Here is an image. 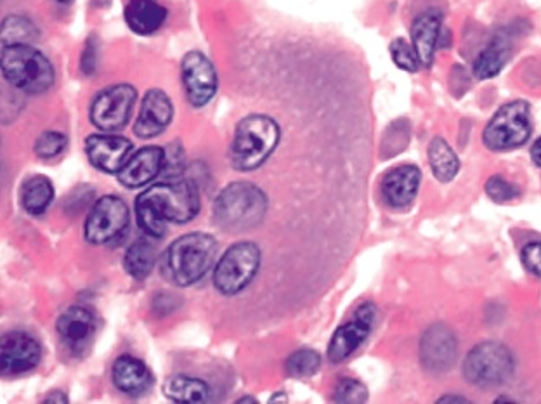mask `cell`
Here are the masks:
<instances>
[{
    "label": "cell",
    "instance_id": "cell-16",
    "mask_svg": "<svg viewBox=\"0 0 541 404\" xmlns=\"http://www.w3.org/2000/svg\"><path fill=\"white\" fill-rule=\"evenodd\" d=\"M59 339L73 354L84 352L91 346L92 337L96 333V316L91 309L84 306H72L59 316Z\"/></svg>",
    "mask_w": 541,
    "mask_h": 404
},
{
    "label": "cell",
    "instance_id": "cell-4",
    "mask_svg": "<svg viewBox=\"0 0 541 404\" xmlns=\"http://www.w3.org/2000/svg\"><path fill=\"white\" fill-rule=\"evenodd\" d=\"M280 143V125L266 115H248L236 125L229 150L231 167L240 172L259 169Z\"/></svg>",
    "mask_w": 541,
    "mask_h": 404
},
{
    "label": "cell",
    "instance_id": "cell-12",
    "mask_svg": "<svg viewBox=\"0 0 541 404\" xmlns=\"http://www.w3.org/2000/svg\"><path fill=\"white\" fill-rule=\"evenodd\" d=\"M186 98L195 108L207 105L217 91V73L205 54L191 51L183 59Z\"/></svg>",
    "mask_w": 541,
    "mask_h": 404
},
{
    "label": "cell",
    "instance_id": "cell-38",
    "mask_svg": "<svg viewBox=\"0 0 541 404\" xmlns=\"http://www.w3.org/2000/svg\"><path fill=\"white\" fill-rule=\"evenodd\" d=\"M437 403H469V399L457 398V396H444V398L437 399Z\"/></svg>",
    "mask_w": 541,
    "mask_h": 404
},
{
    "label": "cell",
    "instance_id": "cell-27",
    "mask_svg": "<svg viewBox=\"0 0 541 404\" xmlns=\"http://www.w3.org/2000/svg\"><path fill=\"white\" fill-rule=\"evenodd\" d=\"M155 262H157V250L153 247V243L137 240L136 243H132L125 254V271L134 280L143 281L150 276L151 271L155 268Z\"/></svg>",
    "mask_w": 541,
    "mask_h": 404
},
{
    "label": "cell",
    "instance_id": "cell-24",
    "mask_svg": "<svg viewBox=\"0 0 541 404\" xmlns=\"http://www.w3.org/2000/svg\"><path fill=\"white\" fill-rule=\"evenodd\" d=\"M163 394L174 403H205L209 399L210 389L200 378L176 375L165 380Z\"/></svg>",
    "mask_w": 541,
    "mask_h": 404
},
{
    "label": "cell",
    "instance_id": "cell-8",
    "mask_svg": "<svg viewBox=\"0 0 541 404\" xmlns=\"http://www.w3.org/2000/svg\"><path fill=\"white\" fill-rule=\"evenodd\" d=\"M531 117L526 101H512L496 111L484 129L483 141L489 150L510 151L526 144L531 137Z\"/></svg>",
    "mask_w": 541,
    "mask_h": 404
},
{
    "label": "cell",
    "instance_id": "cell-7",
    "mask_svg": "<svg viewBox=\"0 0 541 404\" xmlns=\"http://www.w3.org/2000/svg\"><path fill=\"white\" fill-rule=\"evenodd\" d=\"M261 266V250L252 242L235 243L217 262L214 287L226 297L240 294L250 285Z\"/></svg>",
    "mask_w": 541,
    "mask_h": 404
},
{
    "label": "cell",
    "instance_id": "cell-28",
    "mask_svg": "<svg viewBox=\"0 0 541 404\" xmlns=\"http://www.w3.org/2000/svg\"><path fill=\"white\" fill-rule=\"evenodd\" d=\"M321 358L318 352L313 349H300L288 356L285 361V370L288 375L294 378L313 377L314 373L320 370Z\"/></svg>",
    "mask_w": 541,
    "mask_h": 404
},
{
    "label": "cell",
    "instance_id": "cell-13",
    "mask_svg": "<svg viewBox=\"0 0 541 404\" xmlns=\"http://www.w3.org/2000/svg\"><path fill=\"white\" fill-rule=\"evenodd\" d=\"M458 356L455 333L446 325H432L420 342V359L425 370L432 373L448 372Z\"/></svg>",
    "mask_w": 541,
    "mask_h": 404
},
{
    "label": "cell",
    "instance_id": "cell-23",
    "mask_svg": "<svg viewBox=\"0 0 541 404\" xmlns=\"http://www.w3.org/2000/svg\"><path fill=\"white\" fill-rule=\"evenodd\" d=\"M510 54H512V44H510L509 37L498 33L477 58L476 65H474L477 79L486 80L496 77L509 63Z\"/></svg>",
    "mask_w": 541,
    "mask_h": 404
},
{
    "label": "cell",
    "instance_id": "cell-21",
    "mask_svg": "<svg viewBox=\"0 0 541 404\" xmlns=\"http://www.w3.org/2000/svg\"><path fill=\"white\" fill-rule=\"evenodd\" d=\"M111 378L118 391L124 392L127 396H141L144 392L150 391L153 384L150 370L143 361L132 356H120L115 361Z\"/></svg>",
    "mask_w": 541,
    "mask_h": 404
},
{
    "label": "cell",
    "instance_id": "cell-37",
    "mask_svg": "<svg viewBox=\"0 0 541 404\" xmlns=\"http://www.w3.org/2000/svg\"><path fill=\"white\" fill-rule=\"evenodd\" d=\"M46 403H59V404L68 403V398H66L65 392H61V391L51 392V394H49V396H47L46 398Z\"/></svg>",
    "mask_w": 541,
    "mask_h": 404
},
{
    "label": "cell",
    "instance_id": "cell-15",
    "mask_svg": "<svg viewBox=\"0 0 541 404\" xmlns=\"http://www.w3.org/2000/svg\"><path fill=\"white\" fill-rule=\"evenodd\" d=\"M85 153L96 169L106 174H118L131 158L132 143L122 136L94 134L85 141Z\"/></svg>",
    "mask_w": 541,
    "mask_h": 404
},
{
    "label": "cell",
    "instance_id": "cell-31",
    "mask_svg": "<svg viewBox=\"0 0 541 404\" xmlns=\"http://www.w3.org/2000/svg\"><path fill=\"white\" fill-rule=\"evenodd\" d=\"M392 61L405 72L415 73L420 68V59L413 44H408L405 39H396L391 44Z\"/></svg>",
    "mask_w": 541,
    "mask_h": 404
},
{
    "label": "cell",
    "instance_id": "cell-26",
    "mask_svg": "<svg viewBox=\"0 0 541 404\" xmlns=\"http://www.w3.org/2000/svg\"><path fill=\"white\" fill-rule=\"evenodd\" d=\"M429 163L437 181L450 183L457 177L460 170V160L457 153L451 150L450 144L443 137H434L429 144Z\"/></svg>",
    "mask_w": 541,
    "mask_h": 404
},
{
    "label": "cell",
    "instance_id": "cell-20",
    "mask_svg": "<svg viewBox=\"0 0 541 404\" xmlns=\"http://www.w3.org/2000/svg\"><path fill=\"white\" fill-rule=\"evenodd\" d=\"M441 27H443V14L436 9L425 11L413 21L411 40L420 59V65H424L425 68H429L434 63Z\"/></svg>",
    "mask_w": 541,
    "mask_h": 404
},
{
    "label": "cell",
    "instance_id": "cell-11",
    "mask_svg": "<svg viewBox=\"0 0 541 404\" xmlns=\"http://www.w3.org/2000/svg\"><path fill=\"white\" fill-rule=\"evenodd\" d=\"M375 314L377 307L373 306L372 302H365L356 309L354 320L340 326L339 330L333 333L332 342L328 347V359L333 365L346 361L352 352L358 351L359 346L372 332Z\"/></svg>",
    "mask_w": 541,
    "mask_h": 404
},
{
    "label": "cell",
    "instance_id": "cell-22",
    "mask_svg": "<svg viewBox=\"0 0 541 404\" xmlns=\"http://www.w3.org/2000/svg\"><path fill=\"white\" fill-rule=\"evenodd\" d=\"M167 20V9L157 0H131L125 9V21L137 35L157 32Z\"/></svg>",
    "mask_w": 541,
    "mask_h": 404
},
{
    "label": "cell",
    "instance_id": "cell-5",
    "mask_svg": "<svg viewBox=\"0 0 541 404\" xmlns=\"http://www.w3.org/2000/svg\"><path fill=\"white\" fill-rule=\"evenodd\" d=\"M2 75L9 84L28 94H42L54 84V70L49 59L27 44L4 46Z\"/></svg>",
    "mask_w": 541,
    "mask_h": 404
},
{
    "label": "cell",
    "instance_id": "cell-34",
    "mask_svg": "<svg viewBox=\"0 0 541 404\" xmlns=\"http://www.w3.org/2000/svg\"><path fill=\"white\" fill-rule=\"evenodd\" d=\"M521 259L529 273L541 278V242L528 243L522 248Z\"/></svg>",
    "mask_w": 541,
    "mask_h": 404
},
{
    "label": "cell",
    "instance_id": "cell-19",
    "mask_svg": "<svg viewBox=\"0 0 541 404\" xmlns=\"http://www.w3.org/2000/svg\"><path fill=\"white\" fill-rule=\"evenodd\" d=\"M422 174L415 165H399L389 170L382 181V195L392 209L408 207L420 188Z\"/></svg>",
    "mask_w": 541,
    "mask_h": 404
},
{
    "label": "cell",
    "instance_id": "cell-2",
    "mask_svg": "<svg viewBox=\"0 0 541 404\" xmlns=\"http://www.w3.org/2000/svg\"><path fill=\"white\" fill-rule=\"evenodd\" d=\"M217 242L207 233H190L177 238L163 255V274L177 287H190L202 280L214 266Z\"/></svg>",
    "mask_w": 541,
    "mask_h": 404
},
{
    "label": "cell",
    "instance_id": "cell-18",
    "mask_svg": "<svg viewBox=\"0 0 541 404\" xmlns=\"http://www.w3.org/2000/svg\"><path fill=\"white\" fill-rule=\"evenodd\" d=\"M165 150L148 146L129 158L124 169L118 172V183L125 188L136 189L151 183L165 167Z\"/></svg>",
    "mask_w": 541,
    "mask_h": 404
},
{
    "label": "cell",
    "instance_id": "cell-29",
    "mask_svg": "<svg viewBox=\"0 0 541 404\" xmlns=\"http://www.w3.org/2000/svg\"><path fill=\"white\" fill-rule=\"evenodd\" d=\"M35 37V27L25 18H7L2 25V40L4 46L13 44H27L28 40Z\"/></svg>",
    "mask_w": 541,
    "mask_h": 404
},
{
    "label": "cell",
    "instance_id": "cell-39",
    "mask_svg": "<svg viewBox=\"0 0 541 404\" xmlns=\"http://www.w3.org/2000/svg\"><path fill=\"white\" fill-rule=\"evenodd\" d=\"M238 403H257V399H254V398H242V399H238Z\"/></svg>",
    "mask_w": 541,
    "mask_h": 404
},
{
    "label": "cell",
    "instance_id": "cell-3",
    "mask_svg": "<svg viewBox=\"0 0 541 404\" xmlns=\"http://www.w3.org/2000/svg\"><path fill=\"white\" fill-rule=\"evenodd\" d=\"M268 196L255 184L238 181L222 189L214 202V222L222 231L242 233L257 228L268 212Z\"/></svg>",
    "mask_w": 541,
    "mask_h": 404
},
{
    "label": "cell",
    "instance_id": "cell-35",
    "mask_svg": "<svg viewBox=\"0 0 541 404\" xmlns=\"http://www.w3.org/2000/svg\"><path fill=\"white\" fill-rule=\"evenodd\" d=\"M94 66H96V47L94 44H89L82 58V70L89 75L94 72Z\"/></svg>",
    "mask_w": 541,
    "mask_h": 404
},
{
    "label": "cell",
    "instance_id": "cell-33",
    "mask_svg": "<svg viewBox=\"0 0 541 404\" xmlns=\"http://www.w3.org/2000/svg\"><path fill=\"white\" fill-rule=\"evenodd\" d=\"M486 193L496 203H505L521 195V189L517 188L515 184L509 183L505 177L493 176L489 177L488 183H486Z\"/></svg>",
    "mask_w": 541,
    "mask_h": 404
},
{
    "label": "cell",
    "instance_id": "cell-30",
    "mask_svg": "<svg viewBox=\"0 0 541 404\" xmlns=\"http://www.w3.org/2000/svg\"><path fill=\"white\" fill-rule=\"evenodd\" d=\"M335 403L359 404L368 401V389L365 384L354 378H342L335 391H333Z\"/></svg>",
    "mask_w": 541,
    "mask_h": 404
},
{
    "label": "cell",
    "instance_id": "cell-36",
    "mask_svg": "<svg viewBox=\"0 0 541 404\" xmlns=\"http://www.w3.org/2000/svg\"><path fill=\"white\" fill-rule=\"evenodd\" d=\"M531 157H533V162H535L538 167H541V137H538L535 144H533V148H531Z\"/></svg>",
    "mask_w": 541,
    "mask_h": 404
},
{
    "label": "cell",
    "instance_id": "cell-25",
    "mask_svg": "<svg viewBox=\"0 0 541 404\" xmlns=\"http://www.w3.org/2000/svg\"><path fill=\"white\" fill-rule=\"evenodd\" d=\"M53 198V183L44 176L30 177L21 189V205L32 216L44 214L53 203Z\"/></svg>",
    "mask_w": 541,
    "mask_h": 404
},
{
    "label": "cell",
    "instance_id": "cell-10",
    "mask_svg": "<svg viewBox=\"0 0 541 404\" xmlns=\"http://www.w3.org/2000/svg\"><path fill=\"white\" fill-rule=\"evenodd\" d=\"M136 89L120 84L99 92L91 105V122L99 131H122L131 120L136 103Z\"/></svg>",
    "mask_w": 541,
    "mask_h": 404
},
{
    "label": "cell",
    "instance_id": "cell-14",
    "mask_svg": "<svg viewBox=\"0 0 541 404\" xmlns=\"http://www.w3.org/2000/svg\"><path fill=\"white\" fill-rule=\"evenodd\" d=\"M42 358L39 342L25 332H9L0 344V366L4 375H20L37 368Z\"/></svg>",
    "mask_w": 541,
    "mask_h": 404
},
{
    "label": "cell",
    "instance_id": "cell-40",
    "mask_svg": "<svg viewBox=\"0 0 541 404\" xmlns=\"http://www.w3.org/2000/svg\"><path fill=\"white\" fill-rule=\"evenodd\" d=\"M58 2H61V4H68V2H72V0H58Z\"/></svg>",
    "mask_w": 541,
    "mask_h": 404
},
{
    "label": "cell",
    "instance_id": "cell-17",
    "mask_svg": "<svg viewBox=\"0 0 541 404\" xmlns=\"http://www.w3.org/2000/svg\"><path fill=\"white\" fill-rule=\"evenodd\" d=\"M174 117V106L169 96L160 89H151L143 99L139 117L134 125V134L141 139H151L162 134Z\"/></svg>",
    "mask_w": 541,
    "mask_h": 404
},
{
    "label": "cell",
    "instance_id": "cell-1",
    "mask_svg": "<svg viewBox=\"0 0 541 404\" xmlns=\"http://www.w3.org/2000/svg\"><path fill=\"white\" fill-rule=\"evenodd\" d=\"M136 219L139 228L151 238H163L167 222L186 224L200 212V191L191 181L158 183L137 196Z\"/></svg>",
    "mask_w": 541,
    "mask_h": 404
},
{
    "label": "cell",
    "instance_id": "cell-32",
    "mask_svg": "<svg viewBox=\"0 0 541 404\" xmlns=\"http://www.w3.org/2000/svg\"><path fill=\"white\" fill-rule=\"evenodd\" d=\"M66 148V136L61 132L47 131L35 141V153L40 158L58 157Z\"/></svg>",
    "mask_w": 541,
    "mask_h": 404
},
{
    "label": "cell",
    "instance_id": "cell-9",
    "mask_svg": "<svg viewBox=\"0 0 541 404\" xmlns=\"http://www.w3.org/2000/svg\"><path fill=\"white\" fill-rule=\"evenodd\" d=\"M129 207L120 196L99 198L85 221V240L92 245H105L117 240L129 226Z\"/></svg>",
    "mask_w": 541,
    "mask_h": 404
},
{
    "label": "cell",
    "instance_id": "cell-6",
    "mask_svg": "<svg viewBox=\"0 0 541 404\" xmlns=\"http://www.w3.org/2000/svg\"><path fill=\"white\" fill-rule=\"evenodd\" d=\"M514 356L500 342H483L463 361V377L481 389H493L509 382L514 375Z\"/></svg>",
    "mask_w": 541,
    "mask_h": 404
}]
</instances>
